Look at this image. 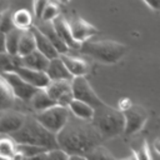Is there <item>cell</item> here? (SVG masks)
Wrapping results in <instances>:
<instances>
[{
  "mask_svg": "<svg viewBox=\"0 0 160 160\" xmlns=\"http://www.w3.org/2000/svg\"><path fill=\"white\" fill-rule=\"evenodd\" d=\"M46 159H56V160H60V159H70V154L66 152L64 149L61 148H52V149H49L48 150V158Z\"/></svg>",
  "mask_w": 160,
  "mask_h": 160,
  "instance_id": "cell-31",
  "label": "cell"
},
{
  "mask_svg": "<svg viewBox=\"0 0 160 160\" xmlns=\"http://www.w3.org/2000/svg\"><path fill=\"white\" fill-rule=\"evenodd\" d=\"M91 121L100 131L104 140L119 136L125 131L124 112L119 108L115 109L105 102L95 108Z\"/></svg>",
  "mask_w": 160,
  "mask_h": 160,
  "instance_id": "cell-3",
  "label": "cell"
},
{
  "mask_svg": "<svg viewBox=\"0 0 160 160\" xmlns=\"http://www.w3.org/2000/svg\"><path fill=\"white\" fill-rule=\"evenodd\" d=\"M22 65L21 56L18 54H10L9 51L0 52V72L14 71Z\"/></svg>",
  "mask_w": 160,
  "mask_h": 160,
  "instance_id": "cell-25",
  "label": "cell"
},
{
  "mask_svg": "<svg viewBox=\"0 0 160 160\" xmlns=\"http://www.w3.org/2000/svg\"><path fill=\"white\" fill-rule=\"evenodd\" d=\"M70 0H58V2H60V4H68Z\"/></svg>",
  "mask_w": 160,
  "mask_h": 160,
  "instance_id": "cell-39",
  "label": "cell"
},
{
  "mask_svg": "<svg viewBox=\"0 0 160 160\" xmlns=\"http://www.w3.org/2000/svg\"><path fill=\"white\" fill-rule=\"evenodd\" d=\"M50 0H34L32 2V12H34V16L39 20L41 19V15L44 12V9L46 8L48 2Z\"/></svg>",
  "mask_w": 160,
  "mask_h": 160,
  "instance_id": "cell-33",
  "label": "cell"
},
{
  "mask_svg": "<svg viewBox=\"0 0 160 160\" xmlns=\"http://www.w3.org/2000/svg\"><path fill=\"white\" fill-rule=\"evenodd\" d=\"M60 58L62 59V61L65 62L66 68L69 69V71L71 72L72 76H81V75H86L90 71V65L86 60H84L80 56H75L68 52H62L60 54Z\"/></svg>",
  "mask_w": 160,
  "mask_h": 160,
  "instance_id": "cell-14",
  "label": "cell"
},
{
  "mask_svg": "<svg viewBox=\"0 0 160 160\" xmlns=\"http://www.w3.org/2000/svg\"><path fill=\"white\" fill-rule=\"evenodd\" d=\"M68 20H69V24L71 28L72 36L79 42H84V41L89 40L91 36L99 34V30L92 24H90L89 21L82 19L81 16L74 15Z\"/></svg>",
  "mask_w": 160,
  "mask_h": 160,
  "instance_id": "cell-11",
  "label": "cell"
},
{
  "mask_svg": "<svg viewBox=\"0 0 160 160\" xmlns=\"http://www.w3.org/2000/svg\"><path fill=\"white\" fill-rule=\"evenodd\" d=\"M18 142L10 134L0 132V159H14Z\"/></svg>",
  "mask_w": 160,
  "mask_h": 160,
  "instance_id": "cell-22",
  "label": "cell"
},
{
  "mask_svg": "<svg viewBox=\"0 0 160 160\" xmlns=\"http://www.w3.org/2000/svg\"><path fill=\"white\" fill-rule=\"evenodd\" d=\"M46 72H48L50 80H62V79H72L74 78L60 56L50 59Z\"/></svg>",
  "mask_w": 160,
  "mask_h": 160,
  "instance_id": "cell-17",
  "label": "cell"
},
{
  "mask_svg": "<svg viewBox=\"0 0 160 160\" xmlns=\"http://www.w3.org/2000/svg\"><path fill=\"white\" fill-rule=\"evenodd\" d=\"M21 31L18 28L11 29L10 31L6 32V48L10 54H18L19 50V42H20V38H21Z\"/></svg>",
  "mask_w": 160,
  "mask_h": 160,
  "instance_id": "cell-27",
  "label": "cell"
},
{
  "mask_svg": "<svg viewBox=\"0 0 160 160\" xmlns=\"http://www.w3.org/2000/svg\"><path fill=\"white\" fill-rule=\"evenodd\" d=\"M125 116V135H135L142 130L148 121V111L141 105L132 104L129 109L124 110Z\"/></svg>",
  "mask_w": 160,
  "mask_h": 160,
  "instance_id": "cell-6",
  "label": "cell"
},
{
  "mask_svg": "<svg viewBox=\"0 0 160 160\" xmlns=\"http://www.w3.org/2000/svg\"><path fill=\"white\" fill-rule=\"evenodd\" d=\"M15 99L16 96L12 91V88L10 86L5 76L0 72V112L12 109L15 104Z\"/></svg>",
  "mask_w": 160,
  "mask_h": 160,
  "instance_id": "cell-18",
  "label": "cell"
},
{
  "mask_svg": "<svg viewBox=\"0 0 160 160\" xmlns=\"http://www.w3.org/2000/svg\"><path fill=\"white\" fill-rule=\"evenodd\" d=\"M14 28H15V25L12 21V14H9V11L4 12L0 18V30L4 32H8Z\"/></svg>",
  "mask_w": 160,
  "mask_h": 160,
  "instance_id": "cell-30",
  "label": "cell"
},
{
  "mask_svg": "<svg viewBox=\"0 0 160 160\" xmlns=\"http://www.w3.org/2000/svg\"><path fill=\"white\" fill-rule=\"evenodd\" d=\"M71 115V111L69 106L61 105V104H55L45 110L36 111L35 116L36 119L51 132L58 134L68 122L69 118Z\"/></svg>",
  "mask_w": 160,
  "mask_h": 160,
  "instance_id": "cell-5",
  "label": "cell"
},
{
  "mask_svg": "<svg viewBox=\"0 0 160 160\" xmlns=\"http://www.w3.org/2000/svg\"><path fill=\"white\" fill-rule=\"evenodd\" d=\"M72 94L75 99L84 100L90 105H92L94 108H98L101 104H104V101L98 96L90 82L86 80L85 75L72 78Z\"/></svg>",
  "mask_w": 160,
  "mask_h": 160,
  "instance_id": "cell-7",
  "label": "cell"
},
{
  "mask_svg": "<svg viewBox=\"0 0 160 160\" xmlns=\"http://www.w3.org/2000/svg\"><path fill=\"white\" fill-rule=\"evenodd\" d=\"M154 148H155V150H156V151L160 154V139L155 141V144H154Z\"/></svg>",
  "mask_w": 160,
  "mask_h": 160,
  "instance_id": "cell-38",
  "label": "cell"
},
{
  "mask_svg": "<svg viewBox=\"0 0 160 160\" xmlns=\"http://www.w3.org/2000/svg\"><path fill=\"white\" fill-rule=\"evenodd\" d=\"M86 159H114V155L100 144L86 155Z\"/></svg>",
  "mask_w": 160,
  "mask_h": 160,
  "instance_id": "cell-29",
  "label": "cell"
},
{
  "mask_svg": "<svg viewBox=\"0 0 160 160\" xmlns=\"http://www.w3.org/2000/svg\"><path fill=\"white\" fill-rule=\"evenodd\" d=\"M131 105H132V101H131L129 98H122V99H120V101H119V109H120L121 111L129 109Z\"/></svg>",
  "mask_w": 160,
  "mask_h": 160,
  "instance_id": "cell-34",
  "label": "cell"
},
{
  "mask_svg": "<svg viewBox=\"0 0 160 160\" xmlns=\"http://www.w3.org/2000/svg\"><path fill=\"white\" fill-rule=\"evenodd\" d=\"M30 104L35 111H41V110H45L58 102L49 95V92L46 91L45 88H39L35 91V94L31 96Z\"/></svg>",
  "mask_w": 160,
  "mask_h": 160,
  "instance_id": "cell-21",
  "label": "cell"
},
{
  "mask_svg": "<svg viewBox=\"0 0 160 160\" xmlns=\"http://www.w3.org/2000/svg\"><path fill=\"white\" fill-rule=\"evenodd\" d=\"M151 10L160 11V0H142Z\"/></svg>",
  "mask_w": 160,
  "mask_h": 160,
  "instance_id": "cell-35",
  "label": "cell"
},
{
  "mask_svg": "<svg viewBox=\"0 0 160 160\" xmlns=\"http://www.w3.org/2000/svg\"><path fill=\"white\" fill-rule=\"evenodd\" d=\"M49 150L48 148L34 145V144H25V142H18V150L14 156V159H36L41 152Z\"/></svg>",
  "mask_w": 160,
  "mask_h": 160,
  "instance_id": "cell-23",
  "label": "cell"
},
{
  "mask_svg": "<svg viewBox=\"0 0 160 160\" xmlns=\"http://www.w3.org/2000/svg\"><path fill=\"white\" fill-rule=\"evenodd\" d=\"M5 79L9 81L10 86L12 88V91L16 96V99H20L22 101H30L31 96L35 94V91L39 88H35L30 82H28L24 78H21L16 71H8L2 72Z\"/></svg>",
  "mask_w": 160,
  "mask_h": 160,
  "instance_id": "cell-9",
  "label": "cell"
},
{
  "mask_svg": "<svg viewBox=\"0 0 160 160\" xmlns=\"http://www.w3.org/2000/svg\"><path fill=\"white\" fill-rule=\"evenodd\" d=\"M52 24H54L58 34L65 41V44L70 48V50H79L80 49L81 42H79V41H76L74 39L72 32H71V28H70V24H69V20L64 15H61V14L58 15L52 20Z\"/></svg>",
  "mask_w": 160,
  "mask_h": 160,
  "instance_id": "cell-13",
  "label": "cell"
},
{
  "mask_svg": "<svg viewBox=\"0 0 160 160\" xmlns=\"http://www.w3.org/2000/svg\"><path fill=\"white\" fill-rule=\"evenodd\" d=\"M34 50H36V40H35V35H34L32 30L31 29L30 30H22L20 42H19L18 55L25 56Z\"/></svg>",
  "mask_w": 160,
  "mask_h": 160,
  "instance_id": "cell-26",
  "label": "cell"
},
{
  "mask_svg": "<svg viewBox=\"0 0 160 160\" xmlns=\"http://www.w3.org/2000/svg\"><path fill=\"white\" fill-rule=\"evenodd\" d=\"M49 95L61 105L69 106L71 100L74 99L72 94V79H62V80H50L48 86L45 88Z\"/></svg>",
  "mask_w": 160,
  "mask_h": 160,
  "instance_id": "cell-8",
  "label": "cell"
},
{
  "mask_svg": "<svg viewBox=\"0 0 160 160\" xmlns=\"http://www.w3.org/2000/svg\"><path fill=\"white\" fill-rule=\"evenodd\" d=\"M80 54H84L92 60L105 64L112 65L119 62L128 52V46L115 40H86L81 42L80 49L78 50Z\"/></svg>",
  "mask_w": 160,
  "mask_h": 160,
  "instance_id": "cell-2",
  "label": "cell"
},
{
  "mask_svg": "<svg viewBox=\"0 0 160 160\" xmlns=\"http://www.w3.org/2000/svg\"><path fill=\"white\" fill-rule=\"evenodd\" d=\"M28 115L20 111H15L12 109L5 110L0 112V132L14 134L22 128L26 121Z\"/></svg>",
  "mask_w": 160,
  "mask_h": 160,
  "instance_id": "cell-10",
  "label": "cell"
},
{
  "mask_svg": "<svg viewBox=\"0 0 160 160\" xmlns=\"http://www.w3.org/2000/svg\"><path fill=\"white\" fill-rule=\"evenodd\" d=\"M69 109L74 116L79 119H84V120H91L94 116V111H95V108L92 105H90L89 102L84 100H79L75 98L69 104Z\"/></svg>",
  "mask_w": 160,
  "mask_h": 160,
  "instance_id": "cell-20",
  "label": "cell"
},
{
  "mask_svg": "<svg viewBox=\"0 0 160 160\" xmlns=\"http://www.w3.org/2000/svg\"><path fill=\"white\" fill-rule=\"evenodd\" d=\"M36 26L50 39V41L55 45V48L59 50L60 54L70 51V48L65 44V41H64V40L60 38V35L58 34V31H56V29H55L52 21H46V20H40V19H39V22L36 24Z\"/></svg>",
  "mask_w": 160,
  "mask_h": 160,
  "instance_id": "cell-15",
  "label": "cell"
},
{
  "mask_svg": "<svg viewBox=\"0 0 160 160\" xmlns=\"http://www.w3.org/2000/svg\"><path fill=\"white\" fill-rule=\"evenodd\" d=\"M59 148L70 154V159H86V155L104 140L91 120L70 115L65 126L56 134Z\"/></svg>",
  "mask_w": 160,
  "mask_h": 160,
  "instance_id": "cell-1",
  "label": "cell"
},
{
  "mask_svg": "<svg viewBox=\"0 0 160 160\" xmlns=\"http://www.w3.org/2000/svg\"><path fill=\"white\" fill-rule=\"evenodd\" d=\"M8 51L6 48V32L0 30V52H5Z\"/></svg>",
  "mask_w": 160,
  "mask_h": 160,
  "instance_id": "cell-36",
  "label": "cell"
},
{
  "mask_svg": "<svg viewBox=\"0 0 160 160\" xmlns=\"http://www.w3.org/2000/svg\"><path fill=\"white\" fill-rule=\"evenodd\" d=\"M34 35H35V40H36V49L40 50L42 54H45L49 59H54V58H58L60 56V52L59 50L55 48V45L50 41V39L36 26L34 25L31 28Z\"/></svg>",
  "mask_w": 160,
  "mask_h": 160,
  "instance_id": "cell-16",
  "label": "cell"
},
{
  "mask_svg": "<svg viewBox=\"0 0 160 160\" xmlns=\"http://www.w3.org/2000/svg\"><path fill=\"white\" fill-rule=\"evenodd\" d=\"M16 142H25V144H34L40 145L48 149L58 148L56 134L48 130L38 119L36 116L28 115L25 124L20 130L11 134Z\"/></svg>",
  "mask_w": 160,
  "mask_h": 160,
  "instance_id": "cell-4",
  "label": "cell"
},
{
  "mask_svg": "<svg viewBox=\"0 0 160 160\" xmlns=\"http://www.w3.org/2000/svg\"><path fill=\"white\" fill-rule=\"evenodd\" d=\"M21 60H22L24 66H28L31 69H38V70H45V71L50 62V59L38 49L25 56H21Z\"/></svg>",
  "mask_w": 160,
  "mask_h": 160,
  "instance_id": "cell-19",
  "label": "cell"
},
{
  "mask_svg": "<svg viewBox=\"0 0 160 160\" xmlns=\"http://www.w3.org/2000/svg\"><path fill=\"white\" fill-rule=\"evenodd\" d=\"M14 71H16L21 78H24L28 82H30L35 88H46L48 84L50 82V78L45 70L31 69V68L21 65Z\"/></svg>",
  "mask_w": 160,
  "mask_h": 160,
  "instance_id": "cell-12",
  "label": "cell"
},
{
  "mask_svg": "<svg viewBox=\"0 0 160 160\" xmlns=\"http://www.w3.org/2000/svg\"><path fill=\"white\" fill-rule=\"evenodd\" d=\"M12 21L15 28L20 30H30L34 26V16L28 9H19L14 11Z\"/></svg>",
  "mask_w": 160,
  "mask_h": 160,
  "instance_id": "cell-24",
  "label": "cell"
},
{
  "mask_svg": "<svg viewBox=\"0 0 160 160\" xmlns=\"http://www.w3.org/2000/svg\"><path fill=\"white\" fill-rule=\"evenodd\" d=\"M10 9V0H0V14L9 11Z\"/></svg>",
  "mask_w": 160,
  "mask_h": 160,
  "instance_id": "cell-37",
  "label": "cell"
},
{
  "mask_svg": "<svg viewBox=\"0 0 160 160\" xmlns=\"http://www.w3.org/2000/svg\"><path fill=\"white\" fill-rule=\"evenodd\" d=\"M58 15H60V8L59 4L50 0L46 5V8L44 9V12L41 15L40 20H46V21H52Z\"/></svg>",
  "mask_w": 160,
  "mask_h": 160,
  "instance_id": "cell-28",
  "label": "cell"
},
{
  "mask_svg": "<svg viewBox=\"0 0 160 160\" xmlns=\"http://www.w3.org/2000/svg\"><path fill=\"white\" fill-rule=\"evenodd\" d=\"M132 152H134V158L135 159H151L152 156H151V154H150V150H149V145H148V141H144L142 142V145H141V148L140 149H138V150H132Z\"/></svg>",
  "mask_w": 160,
  "mask_h": 160,
  "instance_id": "cell-32",
  "label": "cell"
}]
</instances>
